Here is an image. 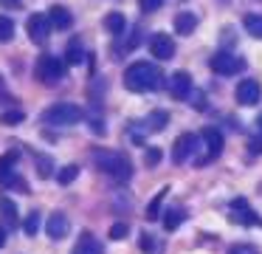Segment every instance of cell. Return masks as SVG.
<instances>
[{"label":"cell","mask_w":262,"mask_h":254,"mask_svg":"<svg viewBox=\"0 0 262 254\" xmlns=\"http://www.w3.org/2000/svg\"><path fill=\"white\" fill-rule=\"evenodd\" d=\"M26 31H29L31 43L42 45L48 40V34H51V20H48V14H31L29 23H26Z\"/></svg>","instance_id":"52a82bcc"},{"label":"cell","mask_w":262,"mask_h":254,"mask_svg":"<svg viewBox=\"0 0 262 254\" xmlns=\"http://www.w3.org/2000/svg\"><path fill=\"white\" fill-rule=\"evenodd\" d=\"M237 102L243 107H251V105H256L259 102V96H262V88H259V82L256 79H243V82L237 85Z\"/></svg>","instance_id":"9c48e42d"},{"label":"cell","mask_w":262,"mask_h":254,"mask_svg":"<svg viewBox=\"0 0 262 254\" xmlns=\"http://www.w3.org/2000/svg\"><path fill=\"white\" fill-rule=\"evenodd\" d=\"M0 214H3V220H6V226H17L20 223V214H17V203L12 201V198L0 195Z\"/></svg>","instance_id":"2e32d148"},{"label":"cell","mask_w":262,"mask_h":254,"mask_svg":"<svg viewBox=\"0 0 262 254\" xmlns=\"http://www.w3.org/2000/svg\"><path fill=\"white\" fill-rule=\"evenodd\" d=\"M104 28L119 37V34H124V28H127V17L121 14V11H110V14L104 17Z\"/></svg>","instance_id":"ac0fdd59"},{"label":"cell","mask_w":262,"mask_h":254,"mask_svg":"<svg viewBox=\"0 0 262 254\" xmlns=\"http://www.w3.org/2000/svg\"><path fill=\"white\" fill-rule=\"evenodd\" d=\"M82 56H85L82 43H79V40H71V43H68V51H65V56H62L65 65H82V62H85Z\"/></svg>","instance_id":"d6986e66"},{"label":"cell","mask_w":262,"mask_h":254,"mask_svg":"<svg viewBox=\"0 0 262 254\" xmlns=\"http://www.w3.org/2000/svg\"><path fill=\"white\" fill-rule=\"evenodd\" d=\"M243 26H245V31H248L251 37L262 40V14H245Z\"/></svg>","instance_id":"603a6c76"},{"label":"cell","mask_w":262,"mask_h":254,"mask_svg":"<svg viewBox=\"0 0 262 254\" xmlns=\"http://www.w3.org/2000/svg\"><path fill=\"white\" fill-rule=\"evenodd\" d=\"M102 243L96 240V235H91V231H82L79 235V243L74 246V251L71 254H102Z\"/></svg>","instance_id":"5bb4252c"},{"label":"cell","mask_w":262,"mask_h":254,"mask_svg":"<svg viewBox=\"0 0 262 254\" xmlns=\"http://www.w3.org/2000/svg\"><path fill=\"white\" fill-rule=\"evenodd\" d=\"M194 28H198V14H192V11L175 14V31L178 34H192Z\"/></svg>","instance_id":"e0dca14e"},{"label":"cell","mask_w":262,"mask_h":254,"mask_svg":"<svg viewBox=\"0 0 262 254\" xmlns=\"http://www.w3.org/2000/svg\"><path fill=\"white\" fill-rule=\"evenodd\" d=\"M166 122H169V116H166L164 110H155V113H149V116H147V122H144L147 127H144V130H149V133H161V130L166 127Z\"/></svg>","instance_id":"44dd1931"},{"label":"cell","mask_w":262,"mask_h":254,"mask_svg":"<svg viewBox=\"0 0 262 254\" xmlns=\"http://www.w3.org/2000/svg\"><path fill=\"white\" fill-rule=\"evenodd\" d=\"M144 161H147V167H155V164L161 161V150H158V147H147V152H144Z\"/></svg>","instance_id":"4dcf8cb0"},{"label":"cell","mask_w":262,"mask_h":254,"mask_svg":"<svg viewBox=\"0 0 262 254\" xmlns=\"http://www.w3.org/2000/svg\"><path fill=\"white\" fill-rule=\"evenodd\" d=\"M76 175H79V167H76V164H68V167L59 169L57 181H59L62 186H68V184H74V181H76Z\"/></svg>","instance_id":"484cf974"},{"label":"cell","mask_w":262,"mask_h":254,"mask_svg":"<svg viewBox=\"0 0 262 254\" xmlns=\"http://www.w3.org/2000/svg\"><path fill=\"white\" fill-rule=\"evenodd\" d=\"M23 231H26L29 237H34L37 231H40V214H37V212H31L29 218H26V223H23Z\"/></svg>","instance_id":"f1b7e54d"},{"label":"cell","mask_w":262,"mask_h":254,"mask_svg":"<svg viewBox=\"0 0 262 254\" xmlns=\"http://www.w3.org/2000/svg\"><path fill=\"white\" fill-rule=\"evenodd\" d=\"M82 119H85V110L74 102H59V105H51L42 113V122L51 124V127H68V124H76Z\"/></svg>","instance_id":"3957f363"},{"label":"cell","mask_w":262,"mask_h":254,"mask_svg":"<svg viewBox=\"0 0 262 254\" xmlns=\"http://www.w3.org/2000/svg\"><path fill=\"white\" fill-rule=\"evenodd\" d=\"M138 246H141V251H144V254H161V243H158V237H155V235H147V231L141 235Z\"/></svg>","instance_id":"cb8c5ba5"},{"label":"cell","mask_w":262,"mask_h":254,"mask_svg":"<svg viewBox=\"0 0 262 254\" xmlns=\"http://www.w3.org/2000/svg\"><path fill=\"white\" fill-rule=\"evenodd\" d=\"M166 195H169V186H164V189H161L158 195L149 201V206H147V220H158V218H161V203H164Z\"/></svg>","instance_id":"7402d4cb"},{"label":"cell","mask_w":262,"mask_h":254,"mask_svg":"<svg viewBox=\"0 0 262 254\" xmlns=\"http://www.w3.org/2000/svg\"><path fill=\"white\" fill-rule=\"evenodd\" d=\"M93 164L104 175H110L113 181H130V175H133L130 158L119 150H93Z\"/></svg>","instance_id":"7a4b0ae2"},{"label":"cell","mask_w":262,"mask_h":254,"mask_svg":"<svg viewBox=\"0 0 262 254\" xmlns=\"http://www.w3.org/2000/svg\"><path fill=\"white\" fill-rule=\"evenodd\" d=\"M183 220H186V212H183L181 206H178V209H166V214H164V229H166V231H175L178 226L183 223Z\"/></svg>","instance_id":"ffe728a7"},{"label":"cell","mask_w":262,"mask_h":254,"mask_svg":"<svg viewBox=\"0 0 262 254\" xmlns=\"http://www.w3.org/2000/svg\"><path fill=\"white\" fill-rule=\"evenodd\" d=\"M23 110H6V113H0V124H20L23 122Z\"/></svg>","instance_id":"f546056e"},{"label":"cell","mask_w":262,"mask_h":254,"mask_svg":"<svg viewBox=\"0 0 262 254\" xmlns=\"http://www.w3.org/2000/svg\"><path fill=\"white\" fill-rule=\"evenodd\" d=\"M209 68L220 76H234L245 68V60H239L237 54H228V51H217L214 56L209 60Z\"/></svg>","instance_id":"5b68a950"},{"label":"cell","mask_w":262,"mask_h":254,"mask_svg":"<svg viewBox=\"0 0 262 254\" xmlns=\"http://www.w3.org/2000/svg\"><path fill=\"white\" fill-rule=\"evenodd\" d=\"M127 223H113L110 226V240H121V237H127Z\"/></svg>","instance_id":"1f68e13d"},{"label":"cell","mask_w":262,"mask_h":254,"mask_svg":"<svg viewBox=\"0 0 262 254\" xmlns=\"http://www.w3.org/2000/svg\"><path fill=\"white\" fill-rule=\"evenodd\" d=\"M149 54L155 56V60H169L172 54H175V43H172L169 34L158 31L149 37Z\"/></svg>","instance_id":"30bf717a"},{"label":"cell","mask_w":262,"mask_h":254,"mask_svg":"<svg viewBox=\"0 0 262 254\" xmlns=\"http://www.w3.org/2000/svg\"><path fill=\"white\" fill-rule=\"evenodd\" d=\"M248 150L254 152V155H262V139H251L248 141Z\"/></svg>","instance_id":"836d02e7"},{"label":"cell","mask_w":262,"mask_h":254,"mask_svg":"<svg viewBox=\"0 0 262 254\" xmlns=\"http://www.w3.org/2000/svg\"><path fill=\"white\" fill-rule=\"evenodd\" d=\"M65 71H68L65 60H57V56H51V54H42L40 60H37V65H34V76L40 79L42 85H48V88H54V85L62 82Z\"/></svg>","instance_id":"277c9868"},{"label":"cell","mask_w":262,"mask_h":254,"mask_svg":"<svg viewBox=\"0 0 262 254\" xmlns=\"http://www.w3.org/2000/svg\"><path fill=\"white\" fill-rule=\"evenodd\" d=\"M192 76H189L186 71H175L169 76V93L175 96V99H189V93H192Z\"/></svg>","instance_id":"4fadbf2b"},{"label":"cell","mask_w":262,"mask_h":254,"mask_svg":"<svg viewBox=\"0 0 262 254\" xmlns=\"http://www.w3.org/2000/svg\"><path fill=\"white\" fill-rule=\"evenodd\" d=\"M48 20H51V28H71V23H74V14H71L65 6H51L48 9Z\"/></svg>","instance_id":"9a60e30c"},{"label":"cell","mask_w":262,"mask_h":254,"mask_svg":"<svg viewBox=\"0 0 262 254\" xmlns=\"http://www.w3.org/2000/svg\"><path fill=\"white\" fill-rule=\"evenodd\" d=\"M138 6H141V11H158L164 0H138Z\"/></svg>","instance_id":"d6a6232c"},{"label":"cell","mask_w":262,"mask_h":254,"mask_svg":"<svg viewBox=\"0 0 262 254\" xmlns=\"http://www.w3.org/2000/svg\"><path fill=\"white\" fill-rule=\"evenodd\" d=\"M0 99H9V90H6V82H3V76H0Z\"/></svg>","instance_id":"8d00e7d4"},{"label":"cell","mask_w":262,"mask_h":254,"mask_svg":"<svg viewBox=\"0 0 262 254\" xmlns=\"http://www.w3.org/2000/svg\"><path fill=\"white\" fill-rule=\"evenodd\" d=\"M194 147H198V135H194V133L178 135L175 147H172V161H175V164L189 161V158H192V152H194Z\"/></svg>","instance_id":"ba28073f"},{"label":"cell","mask_w":262,"mask_h":254,"mask_svg":"<svg viewBox=\"0 0 262 254\" xmlns=\"http://www.w3.org/2000/svg\"><path fill=\"white\" fill-rule=\"evenodd\" d=\"M0 3L6 6V9H20V6H23V0H0Z\"/></svg>","instance_id":"d590c367"},{"label":"cell","mask_w":262,"mask_h":254,"mask_svg":"<svg viewBox=\"0 0 262 254\" xmlns=\"http://www.w3.org/2000/svg\"><path fill=\"white\" fill-rule=\"evenodd\" d=\"M203 141H206V158H200V167L203 164H209L211 158H217L223 152V133L217 127H203Z\"/></svg>","instance_id":"8fae6325"},{"label":"cell","mask_w":262,"mask_h":254,"mask_svg":"<svg viewBox=\"0 0 262 254\" xmlns=\"http://www.w3.org/2000/svg\"><path fill=\"white\" fill-rule=\"evenodd\" d=\"M256 127H259V133H262V113H259V119H256Z\"/></svg>","instance_id":"f35d334b"},{"label":"cell","mask_w":262,"mask_h":254,"mask_svg":"<svg viewBox=\"0 0 262 254\" xmlns=\"http://www.w3.org/2000/svg\"><path fill=\"white\" fill-rule=\"evenodd\" d=\"M17 158H20V152H17V150H9L6 155L0 158V178H6V175L12 172V167L17 164Z\"/></svg>","instance_id":"d4e9b609"},{"label":"cell","mask_w":262,"mask_h":254,"mask_svg":"<svg viewBox=\"0 0 262 254\" xmlns=\"http://www.w3.org/2000/svg\"><path fill=\"white\" fill-rule=\"evenodd\" d=\"M228 209H231V212H228V220H231V223H239V226H262V218L248 206V201H245V198L231 201V206H228Z\"/></svg>","instance_id":"8992f818"},{"label":"cell","mask_w":262,"mask_h":254,"mask_svg":"<svg viewBox=\"0 0 262 254\" xmlns=\"http://www.w3.org/2000/svg\"><path fill=\"white\" fill-rule=\"evenodd\" d=\"M3 246H6V231L0 229V248H3Z\"/></svg>","instance_id":"74e56055"},{"label":"cell","mask_w":262,"mask_h":254,"mask_svg":"<svg viewBox=\"0 0 262 254\" xmlns=\"http://www.w3.org/2000/svg\"><path fill=\"white\" fill-rule=\"evenodd\" d=\"M34 161H37V172H40V178H51V172H54L51 158H48V155H40V152H37Z\"/></svg>","instance_id":"83f0119b"},{"label":"cell","mask_w":262,"mask_h":254,"mask_svg":"<svg viewBox=\"0 0 262 254\" xmlns=\"http://www.w3.org/2000/svg\"><path fill=\"white\" fill-rule=\"evenodd\" d=\"M164 76L152 62H133L124 71V88L133 93H147V90H158Z\"/></svg>","instance_id":"6da1fadb"},{"label":"cell","mask_w":262,"mask_h":254,"mask_svg":"<svg viewBox=\"0 0 262 254\" xmlns=\"http://www.w3.org/2000/svg\"><path fill=\"white\" fill-rule=\"evenodd\" d=\"M228 254H256L254 248H248V246H237V248H231Z\"/></svg>","instance_id":"e575fe53"},{"label":"cell","mask_w":262,"mask_h":254,"mask_svg":"<svg viewBox=\"0 0 262 254\" xmlns=\"http://www.w3.org/2000/svg\"><path fill=\"white\" fill-rule=\"evenodd\" d=\"M220 3H228V0H220Z\"/></svg>","instance_id":"ab89813d"},{"label":"cell","mask_w":262,"mask_h":254,"mask_svg":"<svg viewBox=\"0 0 262 254\" xmlns=\"http://www.w3.org/2000/svg\"><path fill=\"white\" fill-rule=\"evenodd\" d=\"M68 231H71V220H68V214L54 212L51 218H48V223H46V235L51 237V240H62V237H68Z\"/></svg>","instance_id":"7c38bea8"},{"label":"cell","mask_w":262,"mask_h":254,"mask_svg":"<svg viewBox=\"0 0 262 254\" xmlns=\"http://www.w3.org/2000/svg\"><path fill=\"white\" fill-rule=\"evenodd\" d=\"M12 37H14V23H12V17L0 14V43H9Z\"/></svg>","instance_id":"4316f807"}]
</instances>
